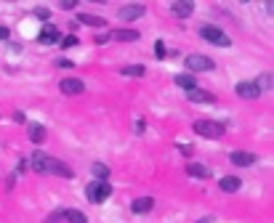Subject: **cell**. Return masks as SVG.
Segmentation results:
<instances>
[{"label": "cell", "mask_w": 274, "mask_h": 223, "mask_svg": "<svg viewBox=\"0 0 274 223\" xmlns=\"http://www.w3.org/2000/svg\"><path fill=\"white\" fill-rule=\"evenodd\" d=\"M200 37L208 43H213V45H219V48H229L232 45V37L226 35L221 27H216V24H202L200 27Z\"/></svg>", "instance_id": "1"}, {"label": "cell", "mask_w": 274, "mask_h": 223, "mask_svg": "<svg viewBox=\"0 0 274 223\" xmlns=\"http://www.w3.org/2000/svg\"><path fill=\"white\" fill-rule=\"evenodd\" d=\"M192 128L202 138H221L226 133V123H216V120H197Z\"/></svg>", "instance_id": "2"}, {"label": "cell", "mask_w": 274, "mask_h": 223, "mask_svg": "<svg viewBox=\"0 0 274 223\" xmlns=\"http://www.w3.org/2000/svg\"><path fill=\"white\" fill-rule=\"evenodd\" d=\"M86 197H88V202H93V204L107 202V199L112 197V186H109V181H91V183L86 186Z\"/></svg>", "instance_id": "3"}, {"label": "cell", "mask_w": 274, "mask_h": 223, "mask_svg": "<svg viewBox=\"0 0 274 223\" xmlns=\"http://www.w3.org/2000/svg\"><path fill=\"white\" fill-rule=\"evenodd\" d=\"M184 67L189 72H211L216 67V61L211 59V56H202V53H192L184 59Z\"/></svg>", "instance_id": "4"}, {"label": "cell", "mask_w": 274, "mask_h": 223, "mask_svg": "<svg viewBox=\"0 0 274 223\" xmlns=\"http://www.w3.org/2000/svg\"><path fill=\"white\" fill-rule=\"evenodd\" d=\"M37 43L40 45H56V43H61V32H59V27L56 24H43V30L40 35H37Z\"/></svg>", "instance_id": "5"}, {"label": "cell", "mask_w": 274, "mask_h": 223, "mask_svg": "<svg viewBox=\"0 0 274 223\" xmlns=\"http://www.w3.org/2000/svg\"><path fill=\"white\" fill-rule=\"evenodd\" d=\"M59 90L64 93V96H80V93L86 90V82L78 80V77H64L59 82Z\"/></svg>", "instance_id": "6"}, {"label": "cell", "mask_w": 274, "mask_h": 223, "mask_svg": "<svg viewBox=\"0 0 274 223\" xmlns=\"http://www.w3.org/2000/svg\"><path fill=\"white\" fill-rule=\"evenodd\" d=\"M48 173L51 175H59V178H72L75 175V170L64 162V160H56V157H51L48 160Z\"/></svg>", "instance_id": "7"}, {"label": "cell", "mask_w": 274, "mask_h": 223, "mask_svg": "<svg viewBox=\"0 0 274 223\" xmlns=\"http://www.w3.org/2000/svg\"><path fill=\"white\" fill-rule=\"evenodd\" d=\"M147 14V6L144 3H128L120 8V19H125V22H133V19H141Z\"/></svg>", "instance_id": "8"}, {"label": "cell", "mask_w": 274, "mask_h": 223, "mask_svg": "<svg viewBox=\"0 0 274 223\" xmlns=\"http://www.w3.org/2000/svg\"><path fill=\"white\" fill-rule=\"evenodd\" d=\"M186 98L192 101V104H213L216 96L211 90H202V88H192V90H186Z\"/></svg>", "instance_id": "9"}, {"label": "cell", "mask_w": 274, "mask_h": 223, "mask_svg": "<svg viewBox=\"0 0 274 223\" xmlns=\"http://www.w3.org/2000/svg\"><path fill=\"white\" fill-rule=\"evenodd\" d=\"M30 160V165H32V170L35 173H48V160H51V154H45V152H35L32 157H27Z\"/></svg>", "instance_id": "10"}, {"label": "cell", "mask_w": 274, "mask_h": 223, "mask_svg": "<svg viewBox=\"0 0 274 223\" xmlns=\"http://www.w3.org/2000/svg\"><path fill=\"white\" fill-rule=\"evenodd\" d=\"M186 175H192V178H211V167L202 165V162H194V160H189L186 162Z\"/></svg>", "instance_id": "11"}, {"label": "cell", "mask_w": 274, "mask_h": 223, "mask_svg": "<svg viewBox=\"0 0 274 223\" xmlns=\"http://www.w3.org/2000/svg\"><path fill=\"white\" fill-rule=\"evenodd\" d=\"M234 90H237L240 98H261L258 85H256V82H248V80H245V82H237V88H234Z\"/></svg>", "instance_id": "12"}, {"label": "cell", "mask_w": 274, "mask_h": 223, "mask_svg": "<svg viewBox=\"0 0 274 223\" xmlns=\"http://www.w3.org/2000/svg\"><path fill=\"white\" fill-rule=\"evenodd\" d=\"M219 189L224 194H237L242 189V181L237 178V175H224V178L219 181Z\"/></svg>", "instance_id": "13"}, {"label": "cell", "mask_w": 274, "mask_h": 223, "mask_svg": "<svg viewBox=\"0 0 274 223\" xmlns=\"http://www.w3.org/2000/svg\"><path fill=\"white\" fill-rule=\"evenodd\" d=\"M229 160L237 165V167H250V165H256L258 157L253 154V152H232V154H229Z\"/></svg>", "instance_id": "14"}, {"label": "cell", "mask_w": 274, "mask_h": 223, "mask_svg": "<svg viewBox=\"0 0 274 223\" xmlns=\"http://www.w3.org/2000/svg\"><path fill=\"white\" fill-rule=\"evenodd\" d=\"M152 207H155V199L152 197H139V199L130 202V212H136V215H147Z\"/></svg>", "instance_id": "15"}, {"label": "cell", "mask_w": 274, "mask_h": 223, "mask_svg": "<svg viewBox=\"0 0 274 223\" xmlns=\"http://www.w3.org/2000/svg\"><path fill=\"white\" fill-rule=\"evenodd\" d=\"M141 37L139 30H133V27H128V30H115L112 32V40H117V43H136Z\"/></svg>", "instance_id": "16"}, {"label": "cell", "mask_w": 274, "mask_h": 223, "mask_svg": "<svg viewBox=\"0 0 274 223\" xmlns=\"http://www.w3.org/2000/svg\"><path fill=\"white\" fill-rule=\"evenodd\" d=\"M171 11L176 14V16H181V19H186V16H192L194 14V3L192 0H176V3H171Z\"/></svg>", "instance_id": "17"}, {"label": "cell", "mask_w": 274, "mask_h": 223, "mask_svg": "<svg viewBox=\"0 0 274 223\" xmlns=\"http://www.w3.org/2000/svg\"><path fill=\"white\" fill-rule=\"evenodd\" d=\"M27 136H30V141L37 146V144L45 141V128L40 123H30V125H27Z\"/></svg>", "instance_id": "18"}, {"label": "cell", "mask_w": 274, "mask_h": 223, "mask_svg": "<svg viewBox=\"0 0 274 223\" xmlns=\"http://www.w3.org/2000/svg\"><path fill=\"white\" fill-rule=\"evenodd\" d=\"M78 24H88V27H107V19L104 16H93V14H78V19H75Z\"/></svg>", "instance_id": "19"}, {"label": "cell", "mask_w": 274, "mask_h": 223, "mask_svg": "<svg viewBox=\"0 0 274 223\" xmlns=\"http://www.w3.org/2000/svg\"><path fill=\"white\" fill-rule=\"evenodd\" d=\"M173 82H176V85L178 88H184V90H192V88H197V80H194V74H176V77H173Z\"/></svg>", "instance_id": "20"}, {"label": "cell", "mask_w": 274, "mask_h": 223, "mask_svg": "<svg viewBox=\"0 0 274 223\" xmlns=\"http://www.w3.org/2000/svg\"><path fill=\"white\" fill-rule=\"evenodd\" d=\"M120 74H125V77H144L147 67H144V64H128V67L120 69Z\"/></svg>", "instance_id": "21"}, {"label": "cell", "mask_w": 274, "mask_h": 223, "mask_svg": "<svg viewBox=\"0 0 274 223\" xmlns=\"http://www.w3.org/2000/svg\"><path fill=\"white\" fill-rule=\"evenodd\" d=\"M256 85H258V90H261V96L266 90H271L274 88V77H271V72H261L258 74V80H256Z\"/></svg>", "instance_id": "22"}, {"label": "cell", "mask_w": 274, "mask_h": 223, "mask_svg": "<svg viewBox=\"0 0 274 223\" xmlns=\"http://www.w3.org/2000/svg\"><path fill=\"white\" fill-rule=\"evenodd\" d=\"M64 220L67 223H88V215L83 210H64Z\"/></svg>", "instance_id": "23"}, {"label": "cell", "mask_w": 274, "mask_h": 223, "mask_svg": "<svg viewBox=\"0 0 274 223\" xmlns=\"http://www.w3.org/2000/svg\"><path fill=\"white\" fill-rule=\"evenodd\" d=\"M91 170H93V175H96V181H107L109 178V167L104 165V162H93Z\"/></svg>", "instance_id": "24"}, {"label": "cell", "mask_w": 274, "mask_h": 223, "mask_svg": "<svg viewBox=\"0 0 274 223\" xmlns=\"http://www.w3.org/2000/svg\"><path fill=\"white\" fill-rule=\"evenodd\" d=\"M32 14L40 19V22L48 24V19H51V8H48V6H35V8H32Z\"/></svg>", "instance_id": "25"}, {"label": "cell", "mask_w": 274, "mask_h": 223, "mask_svg": "<svg viewBox=\"0 0 274 223\" xmlns=\"http://www.w3.org/2000/svg\"><path fill=\"white\" fill-rule=\"evenodd\" d=\"M155 56H157L160 61H163L165 56H168V48H165V43H163V40H155Z\"/></svg>", "instance_id": "26"}, {"label": "cell", "mask_w": 274, "mask_h": 223, "mask_svg": "<svg viewBox=\"0 0 274 223\" xmlns=\"http://www.w3.org/2000/svg\"><path fill=\"white\" fill-rule=\"evenodd\" d=\"M53 67L56 69H75V61H70V59H56Z\"/></svg>", "instance_id": "27"}, {"label": "cell", "mask_w": 274, "mask_h": 223, "mask_svg": "<svg viewBox=\"0 0 274 223\" xmlns=\"http://www.w3.org/2000/svg\"><path fill=\"white\" fill-rule=\"evenodd\" d=\"M72 45H78V35H67V37H61V48H64V51L72 48Z\"/></svg>", "instance_id": "28"}, {"label": "cell", "mask_w": 274, "mask_h": 223, "mask_svg": "<svg viewBox=\"0 0 274 223\" xmlns=\"http://www.w3.org/2000/svg\"><path fill=\"white\" fill-rule=\"evenodd\" d=\"M64 220V210H53L48 218H45V223H61Z\"/></svg>", "instance_id": "29"}, {"label": "cell", "mask_w": 274, "mask_h": 223, "mask_svg": "<svg viewBox=\"0 0 274 223\" xmlns=\"http://www.w3.org/2000/svg\"><path fill=\"white\" fill-rule=\"evenodd\" d=\"M109 40H112V32H104V35L93 37V43H96V45H104V43H109Z\"/></svg>", "instance_id": "30"}, {"label": "cell", "mask_w": 274, "mask_h": 223, "mask_svg": "<svg viewBox=\"0 0 274 223\" xmlns=\"http://www.w3.org/2000/svg\"><path fill=\"white\" fill-rule=\"evenodd\" d=\"M16 181H19V173H11V175H8V178H6V189L11 191L14 186H16Z\"/></svg>", "instance_id": "31"}, {"label": "cell", "mask_w": 274, "mask_h": 223, "mask_svg": "<svg viewBox=\"0 0 274 223\" xmlns=\"http://www.w3.org/2000/svg\"><path fill=\"white\" fill-rule=\"evenodd\" d=\"M178 152H181L184 157H192V154H194V149L189 146V144H178Z\"/></svg>", "instance_id": "32"}, {"label": "cell", "mask_w": 274, "mask_h": 223, "mask_svg": "<svg viewBox=\"0 0 274 223\" xmlns=\"http://www.w3.org/2000/svg\"><path fill=\"white\" fill-rule=\"evenodd\" d=\"M14 123L24 125V123H27V115H24V112H14Z\"/></svg>", "instance_id": "33"}, {"label": "cell", "mask_w": 274, "mask_h": 223, "mask_svg": "<svg viewBox=\"0 0 274 223\" xmlns=\"http://www.w3.org/2000/svg\"><path fill=\"white\" fill-rule=\"evenodd\" d=\"M133 130H136V133H144V130H147V123H144V120H136V123H133Z\"/></svg>", "instance_id": "34"}, {"label": "cell", "mask_w": 274, "mask_h": 223, "mask_svg": "<svg viewBox=\"0 0 274 223\" xmlns=\"http://www.w3.org/2000/svg\"><path fill=\"white\" fill-rule=\"evenodd\" d=\"M8 37H11V30L6 24H0V40H8Z\"/></svg>", "instance_id": "35"}, {"label": "cell", "mask_w": 274, "mask_h": 223, "mask_svg": "<svg viewBox=\"0 0 274 223\" xmlns=\"http://www.w3.org/2000/svg\"><path fill=\"white\" fill-rule=\"evenodd\" d=\"M61 8H64V11H70V8H78V0H64Z\"/></svg>", "instance_id": "36"}, {"label": "cell", "mask_w": 274, "mask_h": 223, "mask_svg": "<svg viewBox=\"0 0 274 223\" xmlns=\"http://www.w3.org/2000/svg\"><path fill=\"white\" fill-rule=\"evenodd\" d=\"M8 51H14V53H19V51H22V45H19V43H8Z\"/></svg>", "instance_id": "37"}, {"label": "cell", "mask_w": 274, "mask_h": 223, "mask_svg": "<svg viewBox=\"0 0 274 223\" xmlns=\"http://www.w3.org/2000/svg\"><path fill=\"white\" fill-rule=\"evenodd\" d=\"M213 220H216L213 215H208V218H200V220H197V223H213Z\"/></svg>", "instance_id": "38"}]
</instances>
